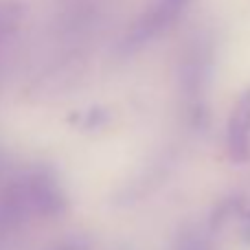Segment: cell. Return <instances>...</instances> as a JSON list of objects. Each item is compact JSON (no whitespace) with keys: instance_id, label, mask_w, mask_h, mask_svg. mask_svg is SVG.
Returning <instances> with one entry per match:
<instances>
[{"instance_id":"2","label":"cell","mask_w":250,"mask_h":250,"mask_svg":"<svg viewBox=\"0 0 250 250\" xmlns=\"http://www.w3.org/2000/svg\"><path fill=\"white\" fill-rule=\"evenodd\" d=\"M226 151L233 163L250 160V88L237 99L226 123Z\"/></svg>"},{"instance_id":"3","label":"cell","mask_w":250,"mask_h":250,"mask_svg":"<svg viewBox=\"0 0 250 250\" xmlns=\"http://www.w3.org/2000/svg\"><path fill=\"white\" fill-rule=\"evenodd\" d=\"M169 250H220V246L208 226H185L173 235Z\"/></svg>"},{"instance_id":"1","label":"cell","mask_w":250,"mask_h":250,"mask_svg":"<svg viewBox=\"0 0 250 250\" xmlns=\"http://www.w3.org/2000/svg\"><path fill=\"white\" fill-rule=\"evenodd\" d=\"M68 208V198L55 173L31 169L11 180L0 193V233H11L29 222L55 220Z\"/></svg>"},{"instance_id":"5","label":"cell","mask_w":250,"mask_h":250,"mask_svg":"<svg viewBox=\"0 0 250 250\" xmlns=\"http://www.w3.org/2000/svg\"><path fill=\"white\" fill-rule=\"evenodd\" d=\"M44 250H95V239L88 233H73L53 242Z\"/></svg>"},{"instance_id":"6","label":"cell","mask_w":250,"mask_h":250,"mask_svg":"<svg viewBox=\"0 0 250 250\" xmlns=\"http://www.w3.org/2000/svg\"><path fill=\"white\" fill-rule=\"evenodd\" d=\"M239 237H242V242L250 246V204L246 207V211H244V215L239 217Z\"/></svg>"},{"instance_id":"4","label":"cell","mask_w":250,"mask_h":250,"mask_svg":"<svg viewBox=\"0 0 250 250\" xmlns=\"http://www.w3.org/2000/svg\"><path fill=\"white\" fill-rule=\"evenodd\" d=\"M24 13V4L18 0H0V44L22 26Z\"/></svg>"},{"instance_id":"7","label":"cell","mask_w":250,"mask_h":250,"mask_svg":"<svg viewBox=\"0 0 250 250\" xmlns=\"http://www.w3.org/2000/svg\"><path fill=\"white\" fill-rule=\"evenodd\" d=\"M163 2H165V4H167V7H169V9H171V11H173V13H176V11H178V9H180V7H182V2H185V0H163Z\"/></svg>"}]
</instances>
